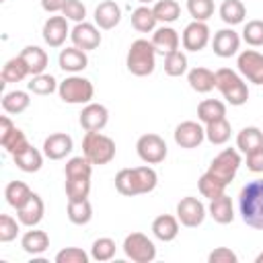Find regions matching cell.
<instances>
[{
  "mask_svg": "<svg viewBox=\"0 0 263 263\" xmlns=\"http://www.w3.org/2000/svg\"><path fill=\"white\" fill-rule=\"evenodd\" d=\"M84 132H101L109 121V111L101 103H86L78 117Z\"/></svg>",
  "mask_w": 263,
  "mask_h": 263,
  "instance_id": "16",
  "label": "cell"
},
{
  "mask_svg": "<svg viewBox=\"0 0 263 263\" xmlns=\"http://www.w3.org/2000/svg\"><path fill=\"white\" fill-rule=\"evenodd\" d=\"M29 74H31V72H29L27 64L23 62L21 55H16V58H10V60L2 66V74H0V76H2V84H12V82L25 80Z\"/></svg>",
  "mask_w": 263,
  "mask_h": 263,
  "instance_id": "31",
  "label": "cell"
},
{
  "mask_svg": "<svg viewBox=\"0 0 263 263\" xmlns=\"http://www.w3.org/2000/svg\"><path fill=\"white\" fill-rule=\"evenodd\" d=\"M236 148L242 152V154H249L253 150H259L263 148V132L255 125H249V127H242L236 136Z\"/></svg>",
  "mask_w": 263,
  "mask_h": 263,
  "instance_id": "29",
  "label": "cell"
},
{
  "mask_svg": "<svg viewBox=\"0 0 263 263\" xmlns=\"http://www.w3.org/2000/svg\"><path fill=\"white\" fill-rule=\"evenodd\" d=\"M18 224L12 216L8 214H2L0 216V242H12L18 234Z\"/></svg>",
  "mask_w": 263,
  "mask_h": 263,
  "instance_id": "49",
  "label": "cell"
},
{
  "mask_svg": "<svg viewBox=\"0 0 263 263\" xmlns=\"http://www.w3.org/2000/svg\"><path fill=\"white\" fill-rule=\"evenodd\" d=\"M31 193H33V191H31L29 185L23 183V181H10V183L4 187L6 203H8L10 208H14V210H18L21 205H25L27 199L31 197Z\"/></svg>",
  "mask_w": 263,
  "mask_h": 263,
  "instance_id": "34",
  "label": "cell"
},
{
  "mask_svg": "<svg viewBox=\"0 0 263 263\" xmlns=\"http://www.w3.org/2000/svg\"><path fill=\"white\" fill-rule=\"evenodd\" d=\"M58 64L64 72H70V74H78L82 72L86 66H88V55L84 49L72 45V47H66L60 51L58 55Z\"/></svg>",
  "mask_w": 263,
  "mask_h": 263,
  "instance_id": "21",
  "label": "cell"
},
{
  "mask_svg": "<svg viewBox=\"0 0 263 263\" xmlns=\"http://www.w3.org/2000/svg\"><path fill=\"white\" fill-rule=\"evenodd\" d=\"M90 255L80 247H66L55 255V263H88Z\"/></svg>",
  "mask_w": 263,
  "mask_h": 263,
  "instance_id": "48",
  "label": "cell"
},
{
  "mask_svg": "<svg viewBox=\"0 0 263 263\" xmlns=\"http://www.w3.org/2000/svg\"><path fill=\"white\" fill-rule=\"evenodd\" d=\"M208 261L210 263H238V257L228 247H218L208 255Z\"/></svg>",
  "mask_w": 263,
  "mask_h": 263,
  "instance_id": "51",
  "label": "cell"
},
{
  "mask_svg": "<svg viewBox=\"0 0 263 263\" xmlns=\"http://www.w3.org/2000/svg\"><path fill=\"white\" fill-rule=\"evenodd\" d=\"M230 134H232V127L228 123V119H218V121H212V123H205V140L214 146H222L230 140Z\"/></svg>",
  "mask_w": 263,
  "mask_h": 263,
  "instance_id": "36",
  "label": "cell"
},
{
  "mask_svg": "<svg viewBox=\"0 0 263 263\" xmlns=\"http://www.w3.org/2000/svg\"><path fill=\"white\" fill-rule=\"evenodd\" d=\"M21 247L29 255H41L49 249V234L45 230H27L21 236Z\"/></svg>",
  "mask_w": 263,
  "mask_h": 263,
  "instance_id": "28",
  "label": "cell"
},
{
  "mask_svg": "<svg viewBox=\"0 0 263 263\" xmlns=\"http://www.w3.org/2000/svg\"><path fill=\"white\" fill-rule=\"evenodd\" d=\"M115 240L109 238V236H101L92 242L90 247V259L99 261V263H105V261H111L115 257Z\"/></svg>",
  "mask_w": 263,
  "mask_h": 263,
  "instance_id": "40",
  "label": "cell"
},
{
  "mask_svg": "<svg viewBox=\"0 0 263 263\" xmlns=\"http://www.w3.org/2000/svg\"><path fill=\"white\" fill-rule=\"evenodd\" d=\"M58 80L51 76V74H35L29 82H27V88H29V92H33V95H39V97H47V95H51V92H55L58 90Z\"/></svg>",
  "mask_w": 263,
  "mask_h": 263,
  "instance_id": "39",
  "label": "cell"
},
{
  "mask_svg": "<svg viewBox=\"0 0 263 263\" xmlns=\"http://www.w3.org/2000/svg\"><path fill=\"white\" fill-rule=\"evenodd\" d=\"M0 2H4V0H0Z\"/></svg>",
  "mask_w": 263,
  "mask_h": 263,
  "instance_id": "57",
  "label": "cell"
},
{
  "mask_svg": "<svg viewBox=\"0 0 263 263\" xmlns=\"http://www.w3.org/2000/svg\"><path fill=\"white\" fill-rule=\"evenodd\" d=\"M62 14L68 18V21H74V23H82L86 18V6L80 2V0H66L64 8H62Z\"/></svg>",
  "mask_w": 263,
  "mask_h": 263,
  "instance_id": "50",
  "label": "cell"
},
{
  "mask_svg": "<svg viewBox=\"0 0 263 263\" xmlns=\"http://www.w3.org/2000/svg\"><path fill=\"white\" fill-rule=\"evenodd\" d=\"M140 4H150V2H154V0H138Z\"/></svg>",
  "mask_w": 263,
  "mask_h": 263,
  "instance_id": "56",
  "label": "cell"
},
{
  "mask_svg": "<svg viewBox=\"0 0 263 263\" xmlns=\"http://www.w3.org/2000/svg\"><path fill=\"white\" fill-rule=\"evenodd\" d=\"M41 35H43V41L49 45V47H62L66 37H70V27H68V18L62 14V16H49L45 23H43V29H41Z\"/></svg>",
  "mask_w": 263,
  "mask_h": 263,
  "instance_id": "15",
  "label": "cell"
},
{
  "mask_svg": "<svg viewBox=\"0 0 263 263\" xmlns=\"http://www.w3.org/2000/svg\"><path fill=\"white\" fill-rule=\"evenodd\" d=\"M164 72L173 78L177 76H183L187 72V55L183 51H173L168 55H164Z\"/></svg>",
  "mask_w": 263,
  "mask_h": 263,
  "instance_id": "44",
  "label": "cell"
},
{
  "mask_svg": "<svg viewBox=\"0 0 263 263\" xmlns=\"http://www.w3.org/2000/svg\"><path fill=\"white\" fill-rule=\"evenodd\" d=\"M74 148V140L70 134H64V132H55V134H49L45 140H43V154L49 158V160H62L66 158Z\"/></svg>",
  "mask_w": 263,
  "mask_h": 263,
  "instance_id": "18",
  "label": "cell"
},
{
  "mask_svg": "<svg viewBox=\"0 0 263 263\" xmlns=\"http://www.w3.org/2000/svg\"><path fill=\"white\" fill-rule=\"evenodd\" d=\"M236 68L245 80H249L253 84H263V53H259L255 49L240 51L238 60H236Z\"/></svg>",
  "mask_w": 263,
  "mask_h": 263,
  "instance_id": "10",
  "label": "cell"
},
{
  "mask_svg": "<svg viewBox=\"0 0 263 263\" xmlns=\"http://www.w3.org/2000/svg\"><path fill=\"white\" fill-rule=\"evenodd\" d=\"M152 45H154V49H156V53H160V55H168V53H173V51H177L179 49V33L173 29V27H166V25H162L160 29H156V31H152Z\"/></svg>",
  "mask_w": 263,
  "mask_h": 263,
  "instance_id": "22",
  "label": "cell"
},
{
  "mask_svg": "<svg viewBox=\"0 0 263 263\" xmlns=\"http://www.w3.org/2000/svg\"><path fill=\"white\" fill-rule=\"evenodd\" d=\"M187 82L195 92L205 95L216 88V72H212L210 68H203V66L191 68L187 74Z\"/></svg>",
  "mask_w": 263,
  "mask_h": 263,
  "instance_id": "24",
  "label": "cell"
},
{
  "mask_svg": "<svg viewBox=\"0 0 263 263\" xmlns=\"http://www.w3.org/2000/svg\"><path fill=\"white\" fill-rule=\"evenodd\" d=\"M64 4H66V0H41V8H43L45 12H51V14L62 12Z\"/></svg>",
  "mask_w": 263,
  "mask_h": 263,
  "instance_id": "53",
  "label": "cell"
},
{
  "mask_svg": "<svg viewBox=\"0 0 263 263\" xmlns=\"http://www.w3.org/2000/svg\"><path fill=\"white\" fill-rule=\"evenodd\" d=\"M197 187H199V193H201L203 197H208V199H214V197L222 195L224 189H226V185H224L220 179H216L212 173H208V171L199 177Z\"/></svg>",
  "mask_w": 263,
  "mask_h": 263,
  "instance_id": "42",
  "label": "cell"
},
{
  "mask_svg": "<svg viewBox=\"0 0 263 263\" xmlns=\"http://www.w3.org/2000/svg\"><path fill=\"white\" fill-rule=\"evenodd\" d=\"M66 177H90L92 175V162L82 154V156H72L66 166H64Z\"/></svg>",
  "mask_w": 263,
  "mask_h": 263,
  "instance_id": "43",
  "label": "cell"
},
{
  "mask_svg": "<svg viewBox=\"0 0 263 263\" xmlns=\"http://www.w3.org/2000/svg\"><path fill=\"white\" fill-rule=\"evenodd\" d=\"M158 183V175L152 166H134V168H121L115 175V189L121 195L134 197L154 191Z\"/></svg>",
  "mask_w": 263,
  "mask_h": 263,
  "instance_id": "1",
  "label": "cell"
},
{
  "mask_svg": "<svg viewBox=\"0 0 263 263\" xmlns=\"http://www.w3.org/2000/svg\"><path fill=\"white\" fill-rule=\"evenodd\" d=\"M240 154L236 148H224L212 162H210V168L208 173H212L216 179H220L224 185L232 183V179L236 177L238 168H240Z\"/></svg>",
  "mask_w": 263,
  "mask_h": 263,
  "instance_id": "7",
  "label": "cell"
},
{
  "mask_svg": "<svg viewBox=\"0 0 263 263\" xmlns=\"http://www.w3.org/2000/svg\"><path fill=\"white\" fill-rule=\"evenodd\" d=\"M123 253L134 263H150L156 259V247L144 232H132L123 240Z\"/></svg>",
  "mask_w": 263,
  "mask_h": 263,
  "instance_id": "8",
  "label": "cell"
},
{
  "mask_svg": "<svg viewBox=\"0 0 263 263\" xmlns=\"http://www.w3.org/2000/svg\"><path fill=\"white\" fill-rule=\"evenodd\" d=\"M121 21V8L115 0H103L97 8H95V25L103 31H109L113 27H117Z\"/></svg>",
  "mask_w": 263,
  "mask_h": 263,
  "instance_id": "20",
  "label": "cell"
},
{
  "mask_svg": "<svg viewBox=\"0 0 263 263\" xmlns=\"http://www.w3.org/2000/svg\"><path fill=\"white\" fill-rule=\"evenodd\" d=\"M43 214H45V205H43V199L37 193H31V197L27 199V203L16 210L18 222L23 226H27V228H35L43 220Z\"/></svg>",
  "mask_w": 263,
  "mask_h": 263,
  "instance_id": "19",
  "label": "cell"
},
{
  "mask_svg": "<svg viewBox=\"0 0 263 263\" xmlns=\"http://www.w3.org/2000/svg\"><path fill=\"white\" fill-rule=\"evenodd\" d=\"M82 154L92 164H109L115 158V142L113 138L101 134V132H86L82 138Z\"/></svg>",
  "mask_w": 263,
  "mask_h": 263,
  "instance_id": "5",
  "label": "cell"
},
{
  "mask_svg": "<svg viewBox=\"0 0 263 263\" xmlns=\"http://www.w3.org/2000/svg\"><path fill=\"white\" fill-rule=\"evenodd\" d=\"M218 12H220V18L230 27L240 25L245 21V16H247V8H245V4L240 0H224L220 4Z\"/></svg>",
  "mask_w": 263,
  "mask_h": 263,
  "instance_id": "35",
  "label": "cell"
},
{
  "mask_svg": "<svg viewBox=\"0 0 263 263\" xmlns=\"http://www.w3.org/2000/svg\"><path fill=\"white\" fill-rule=\"evenodd\" d=\"M152 12L156 16L158 23H175L179 16H181V6L177 0H156L154 6H152Z\"/></svg>",
  "mask_w": 263,
  "mask_h": 263,
  "instance_id": "38",
  "label": "cell"
},
{
  "mask_svg": "<svg viewBox=\"0 0 263 263\" xmlns=\"http://www.w3.org/2000/svg\"><path fill=\"white\" fill-rule=\"evenodd\" d=\"M29 105H31V99L27 90H10V92H4L2 97V109L8 115H18L27 111Z\"/></svg>",
  "mask_w": 263,
  "mask_h": 263,
  "instance_id": "32",
  "label": "cell"
},
{
  "mask_svg": "<svg viewBox=\"0 0 263 263\" xmlns=\"http://www.w3.org/2000/svg\"><path fill=\"white\" fill-rule=\"evenodd\" d=\"M255 263H263V253H259V255H257V259H255Z\"/></svg>",
  "mask_w": 263,
  "mask_h": 263,
  "instance_id": "55",
  "label": "cell"
},
{
  "mask_svg": "<svg viewBox=\"0 0 263 263\" xmlns=\"http://www.w3.org/2000/svg\"><path fill=\"white\" fill-rule=\"evenodd\" d=\"M173 138L179 148L193 150V148L201 146V142L205 140V127H201L197 121H181L175 127Z\"/></svg>",
  "mask_w": 263,
  "mask_h": 263,
  "instance_id": "12",
  "label": "cell"
},
{
  "mask_svg": "<svg viewBox=\"0 0 263 263\" xmlns=\"http://www.w3.org/2000/svg\"><path fill=\"white\" fill-rule=\"evenodd\" d=\"M156 23H158V21H156L152 8L146 6V4L138 6V8L132 12V27H134L138 33H152L154 27H156Z\"/></svg>",
  "mask_w": 263,
  "mask_h": 263,
  "instance_id": "37",
  "label": "cell"
},
{
  "mask_svg": "<svg viewBox=\"0 0 263 263\" xmlns=\"http://www.w3.org/2000/svg\"><path fill=\"white\" fill-rule=\"evenodd\" d=\"M210 216L214 218V222L218 224H230L234 220V208H232V199L222 193L214 199H210V208H208Z\"/></svg>",
  "mask_w": 263,
  "mask_h": 263,
  "instance_id": "27",
  "label": "cell"
},
{
  "mask_svg": "<svg viewBox=\"0 0 263 263\" xmlns=\"http://www.w3.org/2000/svg\"><path fill=\"white\" fill-rule=\"evenodd\" d=\"M136 152H138L142 162H146V164H160L166 158L168 148H166V142L158 134H144L136 142Z\"/></svg>",
  "mask_w": 263,
  "mask_h": 263,
  "instance_id": "9",
  "label": "cell"
},
{
  "mask_svg": "<svg viewBox=\"0 0 263 263\" xmlns=\"http://www.w3.org/2000/svg\"><path fill=\"white\" fill-rule=\"evenodd\" d=\"M18 55H21L23 62L27 64L31 76H35V74H43L45 68H47V64H49V58H47L45 49H41L39 45H27V47L21 49Z\"/></svg>",
  "mask_w": 263,
  "mask_h": 263,
  "instance_id": "26",
  "label": "cell"
},
{
  "mask_svg": "<svg viewBox=\"0 0 263 263\" xmlns=\"http://www.w3.org/2000/svg\"><path fill=\"white\" fill-rule=\"evenodd\" d=\"M125 66L134 76H140V78L150 76L156 68V49H154L152 41H148V39L132 41V45L127 49Z\"/></svg>",
  "mask_w": 263,
  "mask_h": 263,
  "instance_id": "3",
  "label": "cell"
},
{
  "mask_svg": "<svg viewBox=\"0 0 263 263\" xmlns=\"http://www.w3.org/2000/svg\"><path fill=\"white\" fill-rule=\"evenodd\" d=\"M70 39H72V43L76 47H80L84 51L97 49L101 45V41H103V37L99 33V27L92 25V23H86V21L74 25V29L70 31Z\"/></svg>",
  "mask_w": 263,
  "mask_h": 263,
  "instance_id": "13",
  "label": "cell"
},
{
  "mask_svg": "<svg viewBox=\"0 0 263 263\" xmlns=\"http://www.w3.org/2000/svg\"><path fill=\"white\" fill-rule=\"evenodd\" d=\"M90 193V177H66L68 199H86Z\"/></svg>",
  "mask_w": 263,
  "mask_h": 263,
  "instance_id": "41",
  "label": "cell"
},
{
  "mask_svg": "<svg viewBox=\"0 0 263 263\" xmlns=\"http://www.w3.org/2000/svg\"><path fill=\"white\" fill-rule=\"evenodd\" d=\"M12 127H16V125L10 121V117H8V115H2V117H0V138H2V136H6Z\"/></svg>",
  "mask_w": 263,
  "mask_h": 263,
  "instance_id": "54",
  "label": "cell"
},
{
  "mask_svg": "<svg viewBox=\"0 0 263 263\" xmlns=\"http://www.w3.org/2000/svg\"><path fill=\"white\" fill-rule=\"evenodd\" d=\"M152 234L162 240V242H171L177 238L179 234V218L171 216V214H160L152 220Z\"/></svg>",
  "mask_w": 263,
  "mask_h": 263,
  "instance_id": "23",
  "label": "cell"
},
{
  "mask_svg": "<svg viewBox=\"0 0 263 263\" xmlns=\"http://www.w3.org/2000/svg\"><path fill=\"white\" fill-rule=\"evenodd\" d=\"M181 41L187 51H201L210 43V27L205 25V21H191L183 29Z\"/></svg>",
  "mask_w": 263,
  "mask_h": 263,
  "instance_id": "14",
  "label": "cell"
},
{
  "mask_svg": "<svg viewBox=\"0 0 263 263\" xmlns=\"http://www.w3.org/2000/svg\"><path fill=\"white\" fill-rule=\"evenodd\" d=\"M238 47H240V35L232 27H226V29H220V31L214 33L212 49H214V53L218 58L236 55L238 53Z\"/></svg>",
  "mask_w": 263,
  "mask_h": 263,
  "instance_id": "17",
  "label": "cell"
},
{
  "mask_svg": "<svg viewBox=\"0 0 263 263\" xmlns=\"http://www.w3.org/2000/svg\"><path fill=\"white\" fill-rule=\"evenodd\" d=\"M58 95L68 105H86L95 97V86H92V82L88 78L72 74V76H68V78H64L60 82Z\"/></svg>",
  "mask_w": 263,
  "mask_h": 263,
  "instance_id": "6",
  "label": "cell"
},
{
  "mask_svg": "<svg viewBox=\"0 0 263 263\" xmlns=\"http://www.w3.org/2000/svg\"><path fill=\"white\" fill-rule=\"evenodd\" d=\"M205 205L197 199V197H193V195H187V197H183L179 203H177V218H179V222L183 224V226H187V228H197V226H201L203 224V220H205Z\"/></svg>",
  "mask_w": 263,
  "mask_h": 263,
  "instance_id": "11",
  "label": "cell"
},
{
  "mask_svg": "<svg viewBox=\"0 0 263 263\" xmlns=\"http://www.w3.org/2000/svg\"><path fill=\"white\" fill-rule=\"evenodd\" d=\"M187 12L193 21H208L214 14V0H187Z\"/></svg>",
  "mask_w": 263,
  "mask_h": 263,
  "instance_id": "47",
  "label": "cell"
},
{
  "mask_svg": "<svg viewBox=\"0 0 263 263\" xmlns=\"http://www.w3.org/2000/svg\"><path fill=\"white\" fill-rule=\"evenodd\" d=\"M242 39L251 47H261L263 45V21H259V18L247 21V25L242 29Z\"/></svg>",
  "mask_w": 263,
  "mask_h": 263,
  "instance_id": "46",
  "label": "cell"
},
{
  "mask_svg": "<svg viewBox=\"0 0 263 263\" xmlns=\"http://www.w3.org/2000/svg\"><path fill=\"white\" fill-rule=\"evenodd\" d=\"M68 220L72 224L84 226L92 220V205L86 199H68Z\"/></svg>",
  "mask_w": 263,
  "mask_h": 263,
  "instance_id": "33",
  "label": "cell"
},
{
  "mask_svg": "<svg viewBox=\"0 0 263 263\" xmlns=\"http://www.w3.org/2000/svg\"><path fill=\"white\" fill-rule=\"evenodd\" d=\"M0 144H2V148H4L8 154H14V152L23 150L25 146H29V140H27V136H25L18 127H12L6 136L0 138Z\"/></svg>",
  "mask_w": 263,
  "mask_h": 263,
  "instance_id": "45",
  "label": "cell"
},
{
  "mask_svg": "<svg viewBox=\"0 0 263 263\" xmlns=\"http://www.w3.org/2000/svg\"><path fill=\"white\" fill-rule=\"evenodd\" d=\"M247 168L251 173H263V148L247 154Z\"/></svg>",
  "mask_w": 263,
  "mask_h": 263,
  "instance_id": "52",
  "label": "cell"
},
{
  "mask_svg": "<svg viewBox=\"0 0 263 263\" xmlns=\"http://www.w3.org/2000/svg\"><path fill=\"white\" fill-rule=\"evenodd\" d=\"M216 88L222 92L226 103H230L232 107H240L249 101V86L245 78L230 68L216 70Z\"/></svg>",
  "mask_w": 263,
  "mask_h": 263,
  "instance_id": "4",
  "label": "cell"
},
{
  "mask_svg": "<svg viewBox=\"0 0 263 263\" xmlns=\"http://www.w3.org/2000/svg\"><path fill=\"white\" fill-rule=\"evenodd\" d=\"M226 117V105L218 99H205L197 105V119L201 123H212Z\"/></svg>",
  "mask_w": 263,
  "mask_h": 263,
  "instance_id": "30",
  "label": "cell"
},
{
  "mask_svg": "<svg viewBox=\"0 0 263 263\" xmlns=\"http://www.w3.org/2000/svg\"><path fill=\"white\" fill-rule=\"evenodd\" d=\"M238 212L247 226L263 230V179L249 181L238 193Z\"/></svg>",
  "mask_w": 263,
  "mask_h": 263,
  "instance_id": "2",
  "label": "cell"
},
{
  "mask_svg": "<svg viewBox=\"0 0 263 263\" xmlns=\"http://www.w3.org/2000/svg\"><path fill=\"white\" fill-rule=\"evenodd\" d=\"M43 156H45V154H41L37 148H33V146L29 144V146H25L23 150L14 152V154H12V160H14L16 168H21V171H25V173H37V171L43 166Z\"/></svg>",
  "mask_w": 263,
  "mask_h": 263,
  "instance_id": "25",
  "label": "cell"
}]
</instances>
